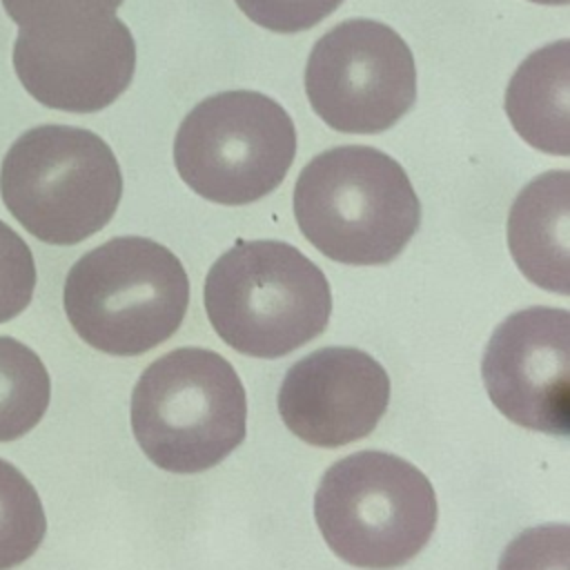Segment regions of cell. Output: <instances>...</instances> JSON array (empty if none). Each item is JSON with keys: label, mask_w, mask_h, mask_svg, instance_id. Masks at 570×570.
<instances>
[{"label": "cell", "mask_w": 570, "mask_h": 570, "mask_svg": "<svg viewBox=\"0 0 570 570\" xmlns=\"http://www.w3.org/2000/svg\"><path fill=\"white\" fill-rule=\"evenodd\" d=\"M294 216L303 236L345 265L396 258L421 223V203L405 169L365 145L314 156L294 185Z\"/></svg>", "instance_id": "cell-1"}, {"label": "cell", "mask_w": 570, "mask_h": 570, "mask_svg": "<svg viewBox=\"0 0 570 570\" xmlns=\"http://www.w3.org/2000/svg\"><path fill=\"white\" fill-rule=\"evenodd\" d=\"M62 298L71 327L87 345L114 356H136L180 327L189 278L165 245L116 236L73 263Z\"/></svg>", "instance_id": "cell-2"}, {"label": "cell", "mask_w": 570, "mask_h": 570, "mask_svg": "<svg viewBox=\"0 0 570 570\" xmlns=\"http://www.w3.org/2000/svg\"><path fill=\"white\" fill-rule=\"evenodd\" d=\"M205 309L236 352L278 358L316 338L332 312L325 274L283 240H238L205 278Z\"/></svg>", "instance_id": "cell-3"}, {"label": "cell", "mask_w": 570, "mask_h": 570, "mask_svg": "<svg viewBox=\"0 0 570 570\" xmlns=\"http://www.w3.org/2000/svg\"><path fill=\"white\" fill-rule=\"evenodd\" d=\"M129 414L134 436L151 463L194 474L243 443L247 399L227 358L203 347H178L140 374Z\"/></svg>", "instance_id": "cell-4"}, {"label": "cell", "mask_w": 570, "mask_h": 570, "mask_svg": "<svg viewBox=\"0 0 570 570\" xmlns=\"http://www.w3.org/2000/svg\"><path fill=\"white\" fill-rule=\"evenodd\" d=\"M0 196L38 240L76 245L100 232L118 209L122 174L111 147L94 131L38 125L0 165Z\"/></svg>", "instance_id": "cell-5"}, {"label": "cell", "mask_w": 570, "mask_h": 570, "mask_svg": "<svg viewBox=\"0 0 570 570\" xmlns=\"http://www.w3.org/2000/svg\"><path fill=\"white\" fill-rule=\"evenodd\" d=\"M325 543L343 561L387 570L414 559L436 525V494L410 461L361 450L327 468L314 497Z\"/></svg>", "instance_id": "cell-6"}, {"label": "cell", "mask_w": 570, "mask_h": 570, "mask_svg": "<svg viewBox=\"0 0 570 570\" xmlns=\"http://www.w3.org/2000/svg\"><path fill=\"white\" fill-rule=\"evenodd\" d=\"M294 154L296 129L289 114L249 89L220 91L198 102L174 140L183 183L218 205H247L274 191Z\"/></svg>", "instance_id": "cell-7"}, {"label": "cell", "mask_w": 570, "mask_h": 570, "mask_svg": "<svg viewBox=\"0 0 570 570\" xmlns=\"http://www.w3.org/2000/svg\"><path fill=\"white\" fill-rule=\"evenodd\" d=\"M305 91L332 129L381 134L416 100L414 56L392 27L352 18L316 40L305 67Z\"/></svg>", "instance_id": "cell-8"}, {"label": "cell", "mask_w": 570, "mask_h": 570, "mask_svg": "<svg viewBox=\"0 0 570 570\" xmlns=\"http://www.w3.org/2000/svg\"><path fill=\"white\" fill-rule=\"evenodd\" d=\"M483 381L499 412L528 430L568 434L570 314L534 305L510 314L490 336Z\"/></svg>", "instance_id": "cell-9"}, {"label": "cell", "mask_w": 570, "mask_h": 570, "mask_svg": "<svg viewBox=\"0 0 570 570\" xmlns=\"http://www.w3.org/2000/svg\"><path fill=\"white\" fill-rule=\"evenodd\" d=\"M13 69L40 105L91 114L109 107L129 87L136 42L118 16L51 31L20 29Z\"/></svg>", "instance_id": "cell-10"}, {"label": "cell", "mask_w": 570, "mask_h": 570, "mask_svg": "<svg viewBox=\"0 0 570 570\" xmlns=\"http://www.w3.org/2000/svg\"><path fill=\"white\" fill-rule=\"evenodd\" d=\"M385 367L356 347H323L289 367L278 412L292 434L316 448H341L367 436L385 414Z\"/></svg>", "instance_id": "cell-11"}, {"label": "cell", "mask_w": 570, "mask_h": 570, "mask_svg": "<svg viewBox=\"0 0 570 570\" xmlns=\"http://www.w3.org/2000/svg\"><path fill=\"white\" fill-rule=\"evenodd\" d=\"M508 245L517 267L534 285L570 292V174L546 171L514 198Z\"/></svg>", "instance_id": "cell-12"}, {"label": "cell", "mask_w": 570, "mask_h": 570, "mask_svg": "<svg viewBox=\"0 0 570 570\" xmlns=\"http://www.w3.org/2000/svg\"><path fill=\"white\" fill-rule=\"evenodd\" d=\"M514 131L534 149L570 154V42L559 40L530 53L505 91Z\"/></svg>", "instance_id": "cell-13"}, {"label": "cell", "mask_w": 570, "mask_h": 570, "mask_svg": "<svg viewBox=\"0 0 570 570\" xmlns=\"http://www.w3.org/2000/svg\"><path fill=\"white\" fill-rule=\"evenodd\" d=\"M51 399V379L40 356L13 336H0V443L33 430Z\"/></svg>", "instance_id": "cell-14"}, {"label": "cell", "mask_w": 570, "mask_h": 570, "mask_svg": "<svg viewBox=\"0 0 570 570\" xmlns=\"http://www.w3.org/2000/svg\"><path fill=\"white\" fill-rule=\"evenodd\" d=\"M47 517L31 481L0 459V570L24 563L42 543Z\"/></svg>", "instance_id": "cell-15"}, {"label": "cell", "mask_w": 570, "mask_h": 570, "mask_svg": "<svg viewBox=\"0 0 570 570\" xmlns=\"http://www.w3.org/2000/svg\"><path fill=\"white\" fill-rule=\"evenodd\" d=\"M122 0H2L9 18L24 31L67 29L116 16Z\"/></svg>", "instance_id": "cell-16"}, {"label": "cell", "mask_w": 570, "mask_h": 570, "mask_svg": "<svg viewBox=\"0 0 570 570\" xmlns=\"http://www.w3.org/2000/svg\"><path fill=\"white\" fill-rule=\"evenodd\" d=\"M499 570H570V528L548 523L523 530L503 550Z\"/></svg>", "instance_id": "cell-17"}, {"label": "cell", "mask_w": 570, "mask_h": 570, "mask_svg": "<svg viewBox=\"0 0 570 570\" xmlns=\"http://www.w3.org/2000/svg\"><path fill=\"white\" fill-rule=\"evenodd\" d=\"M36 263L29 245L0 220V323L16 318L31 303Z\"/></svg>", "instance_id": "cell-18"}, {"label": "cell", "mask_w": 570, "mask_h": 570, "mask_svg": "<svg viewBox=\"0 0 570 570\" xmlns=\"http://www.w3.org/2000/svg\"><path fill=\"white\" fill-rule=\"evenodd\" d=\"M258 27L276 33L312 29L341 7L343 0H234Z\"/></svg>", "instance_id": "cell-19"}, {"label": "cell", "mask_w": 570, "mask_h": 570, "mask_svg": "<svg viewBox=\"0 0 570 570\" xmlns=\"http://www.w3.org/2000/svg\"><path fill=\"white\" fill-rule=\"evenodd\" d=\"M530 2H537V4H568L570 0H530Z\"/></svg>", "instance_id": "cell-20"}]
</instances>
